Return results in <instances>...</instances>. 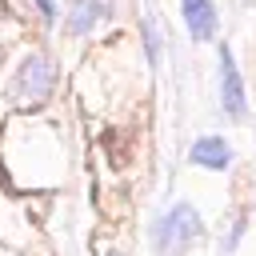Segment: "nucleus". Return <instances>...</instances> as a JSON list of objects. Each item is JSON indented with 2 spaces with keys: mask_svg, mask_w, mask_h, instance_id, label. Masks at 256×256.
<instances>
[{
  "mask_svg": "<svg viewBox=\"0 0 256 256\" xmlns=\"http://www.w3.org/2000/svg\"><path fill=\"white\" fill-rule=\"evenodd\" d=\"M200 212L192 204H172L156 228H152V244H156V256H180L192 240H200Z\"/></svg>",
  "mask_w": 256,
  "mask_h": 256,
  "instance_id": "f257e3e1",
  "label": "nucleus"
},
{
  "mask_svg": "<svg viewBox=\"0 0 256 256\" xmlns=\"http://www.w3.org/2000/svg\"><path fill=\"white\" fill-rule=\"evenodd\" d=\"M52 84H56V64L44 56V52H28L12 76V92L24 100V104H40L52 96Z\"/></svg>",
  "mask_w": 256,
  "mask_h": 256,
  "instance_id": "f03ea898",
  "label": "nucleus"
},
{
  "mask_svg": "<svg viewBox=\"0 0 256 256\" xmlns=\"http://www.w3.org/2000/svg\"><path fill=\"white\" fill-rule=\"evenodd\" d=\"M220 108H224L232 120H240V116L248 112L244 76H240L236 60H232V48H228V44H220Z\"/></svg>",
  "mask_w": 256,
  "mask_h": 256,
  "instance_id": "7ed1b4c3",
  "label": "nucleus"
},
{
  "mask_svg": "<svg viewBox=\"0 0 256 256\" xmlns=\"http://www.w3.org/2000/svg\"><path fill=\"white\" fill-rule=\"evenodd\" d=\"M188 160H192L196 168L224 172V168H232V144H228L224 136H200V140H192Z\"/></svg>",
  "mask_w": 256,
  "mask_h": 256,
  "instance_id": "20e7f679",
  "label": "nucleus"
},
{
  "mask_svg": "<svg viewBox=\"0 0 256 256\" xmlns=\"http://www.w3.org/2000/svg\"><path fill=\"white\" fill-rule=\"evenodd\" d=\"M180 16H184V24H188V36L196 40V44H204V40H212L216 36V8H212V0H180Z\"/></svg>",
  "mask_w": 256,
  "mask_h": 256,
  "instance_id": "39448f33",
  "label": "nucleus"
},
{
  "mask_svg": "<svg viewBox=\"0 0 256 256\" xmlns=\"http://www.w3.org/2000/svg\"><path fill=\"white\" fill-rule=\"evenodd\" d=\"M100 16H104V0H68V32L84 36L96 28Z\"/></svg>",
  "mask_w": 256,
  "mask_h": 256,
  "instance_id": "423d86ee",
  "label": "nucleus"
},
{
  "mask_svg": "<svg viewBox=\"0 0 256 256\" xmlns=\"http://www.w3.org/2000/svg\"><path fill=\"white\" fill-rule=\"evenodd\" d=\"M140 32H144V52H148V60H152V64H160V32H156V24H152L148 16H144Z\"/></svg>",
  "mask_w": 256,
  "mask_h": 256,
  "instance_id": "0eeeda50",
  "label": "nucleus"
},
{
  "mask_svg": "<svg viewBox=\"0 0 256 256\" xmlns=\"http://www.w3.org/2000/svg\"><path fill=\"white\" fill-rule=\"evenodd\" d=\"M36 8H40V16H44L48 24L56 20V0H36Z\"/></svg>",
  "mask_w": 256,
  "mask_h": 256,
  "instance_id": "6e6552de",
  "label": "nucleus"
},
{
  "mask_svg": "<svg viewBox=\"0 0 256 256\" xmlns=\"http://www.w3.org/2000/svg\"><path fill=\"white\" fill-rule=\"evenodd\" d=\"M104 256H124V252H104Z\"/></svg>",
  "mask_w": 256,
  "mask_h": 256,
  "instance_id": "1a4fd4ad",
  "label": "nucleus"
}]
</instances>
